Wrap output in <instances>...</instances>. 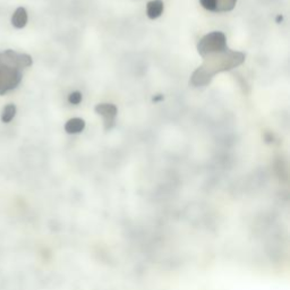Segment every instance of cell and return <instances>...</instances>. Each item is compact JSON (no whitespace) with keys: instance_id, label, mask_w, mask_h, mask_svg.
Masks as SVG:
<instances>
[{"instance_id":"1","label":"cell","mask_w":290,"mask_h":290,"mask_svg":"<svg viewBox=\"0 0 290 290\" xmlns=\"http://www.w3.org/2000/svg\"><path fill=\"white\" fill-rule=\"evenodd\" d=\"M245 61L243 52L227 50L214 52L203 57V63L196 70L190 78V84L194 86H206L219 73L228 72L242 65Z\"/></svg>"},{"instance_id":"2","label":"cell","mask_w":290,"mask_h":290,"mask_svg":"<svg viewBox=\"0 0 290 290\" xmlns=\"http://www.w3.org/2000/svg\"><path fill=\"white\" fill-rule=\"evenodd\" d=\"M32 63L33 58L27 53L13 49L0 51V95L17 88L23 80V70Z\"/></svg>"},{"instance_id":"3","label":"cell","mask_w":290,"mask_h":290,"mask_svg":"<svg viewBox=\"0 0 290 290\" xmlns=\"http://www.w3.org/2000/svg\"><path fill=\"white\" fill-rule=\"evenodd\" d=\"M228 49L227 38L224 33L214 31L204 36L198 43V51L201 57L211 55L214 52H221Z\"/></svg>"},{"instance_id":"4","label":"cell","mask_w":290,"mask_h":290,"mask_svg":"<svg viewBox=\"0 0 290 290\" xmlns=\"http://www.w3.org/2000/svg\"><path fill=\"white\" fill-rule=\"evenodd\" d=\"M94 111L101 116L105 120V130L110 131L116 124V117L118 115V109L112 103H99L94 108Z\"/></svg>"},{"instance_id":"5","label":"cell","mask_w":290,"mask_h":290,"mask_svg":"<svg viewBox=\"0 0 290 290\" xmlns=\"http://www.w3.org/2000/svg\"><path fill=\"white\" fill-rule=\"evenodd\" d=\"M237 0H200V4L206 11L213 13H227L233 11Z\"/></svg>"},{"instance_id":"6","label":"cell","mask_w":290,"mask_h":290,"mask_svg":"<svg viewBox=\"0 0 290 290\" xmlns=\"http://www.w3.org/2000/svg\"><path fill=\"white\" fill-rule=\"evenodd\" d=\"M27 22H28V14H27L26 9L24 7L16 8V11L14 12L12 19H11L12 25L15 28L21 29V28H24L26 26Z\"/></svg>"},{"instance_id":"7","label":"cell","mask_w":290,"mask_h":290,"mask_svg":"<svg viewBox=\"0 0 290 290\" xmlns=\"http://www.w3.org/2000/svg\"><path fill=\"white\" fill-rule=\"evenodd\" d=\"M165 5L162 0H151L146 5V15L150 19H155L160 17L164 13Z\"/></svg>"},{"instance_id":"8","label":"cell","mask_w":290,"mask_h":290,"mask_svg":"<svg viewBox=\"0 0 290 290\" xmlns=\"http://www.w3.org/2000/svg\"><path fill=\"white\" fill-rule=\"evenodd\" d=\"M85 128V121L82 118H72L65 124L67 134H80Z\"/></svg>"},{"instance_id":"9","label":"cell","mask_w":290,"mask_h":290,"mask_svg":"<svg viewBox=\"0 0 290 290\" xmlns=\"http://www.w3.org/2000/svg\"><path fill=\"white\" fill-rule=\"evenodd\" d=\"M16 112H17L16 106H15L14 103H8V105L4 107V109L2 111V116H0L2 121L4 124H9V122L14 119L15 116H16Z\"/></svg>"},{"instance_id":"10","label":"cell","mask_w":290,"mask_h":290,"mask_svg":"<svg viewBox=\"0 0 290 290\" xmlns=\"http://www.w3.org/2000/svg\"><path fill=\"white\" fill-rule=\"evenodd\" d=\"M82 99H83L82 93L78 92V91H74L71 93L70 95H68V102H70L71 105H74V106L80 105V103L82 102Z\"/></svg>"},{"instance_id":"11","label":"cell","mask_w":290,"mask_h":290,"mask_svg":"<svg viewBox=\"0 0 290 290\" xmlns=\"http://www.w3.org/2000/svg\"><path fill=\"white\" fill-rule=\"evenodd\" d=\"M162 100H165V96L162 95V94L154 95L153 98H152V101H153V102H159V101H162Z\"/></svg>"},{"instance_id":"12","label":"cell","mask_w":290,"mask_h":290,"mask_svg":"<svg viewBox=\"0 0 290 290\" xmlns=\"http://www.w3.org/2000/svg\"><path fill=\"white\" fill-rule=\"evenodd\" d=\"M282 21H283V16H282V15H278L277 18H276V22L279 24L280 22H282Z\"/></svg>"}]
</instances>
